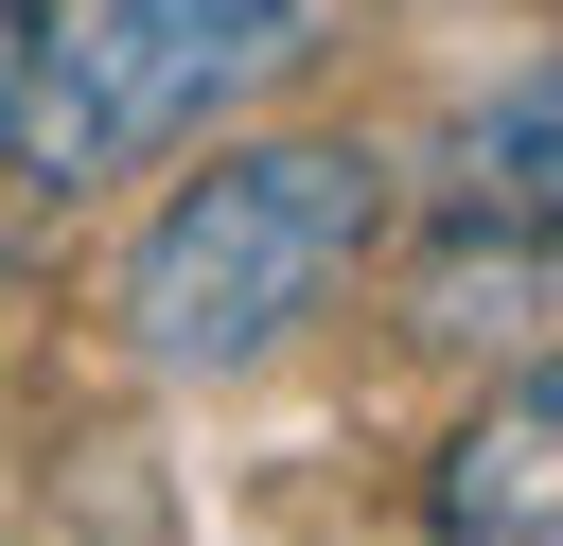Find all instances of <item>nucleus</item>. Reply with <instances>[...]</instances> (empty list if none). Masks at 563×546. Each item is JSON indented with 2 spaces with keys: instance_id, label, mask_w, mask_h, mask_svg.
I'll return each mask as SVG.
<instances>
[{
  "instance_id": "1",
  "label": "nucleus",
  "mask_w": 563,
  "mask_h": 546,
  "mask_svg": "<svg viewBox=\"0 0 563 546\" xmlns=\"http://www.w3.org/2000/svg\"><path fill=\"white\" fill-rule=\"evenodd\" d=\"M317 35H334V0H35L18 18V106H0V176L106 194V176L211 141L229 106H264Z\"/></svg>"
},
{
  "instance_id": "2",
  "label": "nucleus",
  "mask_w": 563,
  "mask_h": 546,
  "mask_svg": "<svg viewBox=\"0 0 563 546\" xmlns=\"http://www.w3.org/2000/svg\"><path fill=\"white\" fill-rule=\"evenodd\" d=\"M387 229V159L369 141H246L211 176L158 194V229L123 247V335L141 370H264Z\"/></svg>"
},
{
  "instance_id": "3",
  "label": "nucleus",
  "mask_w": 563,
  "mask_h": 546,
  "mask_svg": "<svg viewBox=\"0 0 563 546\" xmlns=\"http://www.w3.org/2000/svg\"><path fill=\"white\" fill-rule=\"evenodd\" d=\"M440 546H563V405H545V370H510L440 440Z\"/></svg>"
},
{
  "instance_id": "4",
  "label": "nucleus",
  "mask_w": 563,
  "mask_h": 546,
  "mask_svg": "<svg viewBox=\"0 0 563 546\" xmlns=\"http://www.w3.org/2000/svg\"><path fill=\"white\" fill-rule=\"evenodd\" d=\"M18 18H35V0H0V106H18Z\"/></svg>"
}]
</instances>
